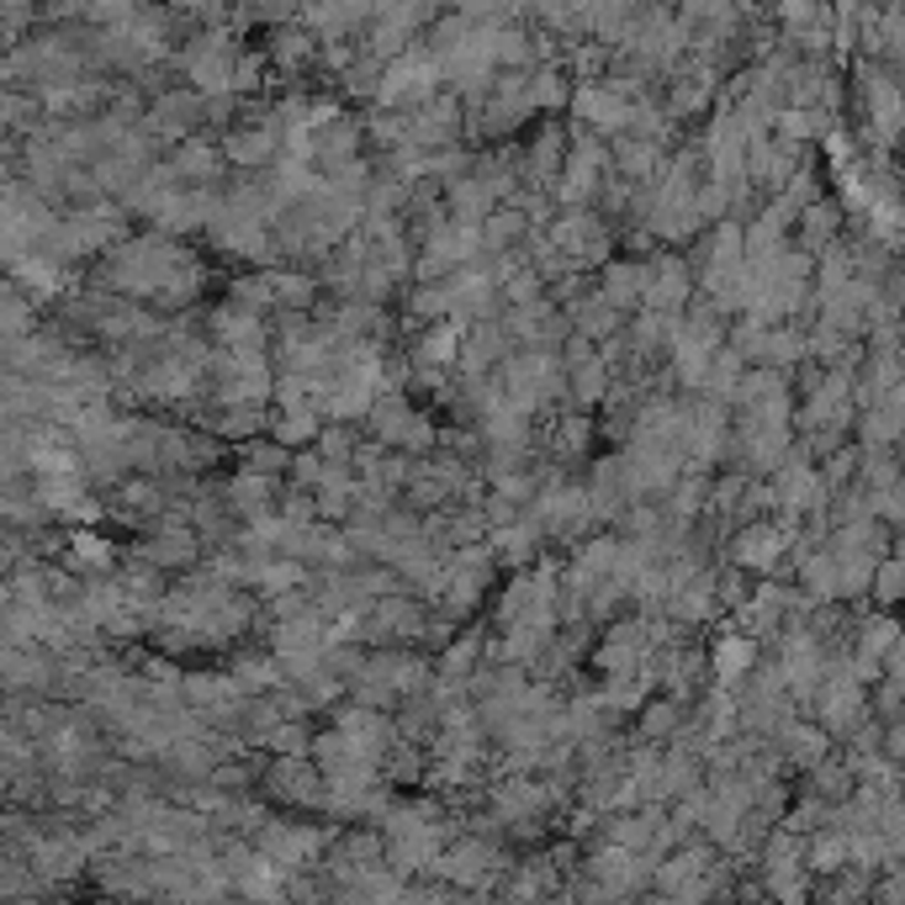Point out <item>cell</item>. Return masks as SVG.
<instances>
[{"label":"cell","mask_w":905,"mask_h":905,"mask_svg":"<svg viewBox=\"0 0 905 905\" xmlns=\"http://www.w3.org/2000/svg\"><path fill=\"white\" fill-rule=\"evenodd\" d=\"M266 742L276 746V757H302V752H308V731H302V725H292V720H281Z\"/></svg>","instance_id":"25"},{"label":"cell","mask_w":905,"mask_h":905,"mask_svg":"<svg viewBox=\"0 0 905 905\" xmlns=\"http://www.w3.org/2000/svg\"><path fill=\"white\" fill-rule=\"evenodd\" d=\"M334 831H319V826H287V821H270L260 826V848L281 863V869H313L319 852L328 848Z\"/></svg>","instance_id":"1"},{"label":"cell","mask_w":905,"mask_h":905,"mask_svg":"<svg viewBox=\"0 0 905 905\" xmlns=\"http://www.w3.org/2000/svg\"><path fill=\"white\" fill-rule=\"evenodd\" d=\"M519 239H530V223H525V213H487L482 217V244H487V255H504V249H514Z\"/></svg>","instance_id":"13"},{"label":"cell","mask_w":905,"mask_h":905,"mask_svg":"<svg viewBox=\"0 0 905 905\" xmlns=\"http://www.w3.org/2000/svg\"><path fill=\"white\" fill-rule=\"evenodd\" d=\"M266 276H270V297H276L281 313H302L313 302V292H319L308 276H292V270H266Z\"/></svg>","instance_id":"17"},{"label":"cell","mask_w":905,"mask_h":905,"mask_svg":"<svg viewBox=\"0 0 905 905\" xmlns=\"http://www.w3.org/2000/svg\"><path fill=\"white\" fill-rule=\"evenodd\" d=\"M398 445H402L408 455L429 451V445H434V424H429V419H419V413H408V424H402V434H398Z\"/></svg>","instance_id":"27"},{"label":"cell","mask_w":905,"mask_h":905,"mask_svg":"<svg viewBox=\"0 0 905 905\" xmlns=\"http://www.w3.org/2000/svg\"><path fill=\"white\" fill-rule=\"evenodd\" d=\"M667 731H678V704H651L636 725V736H646V742H662Z\"/></svg>","instance_id":"23"},{"label":"cell","mask_w":905,"mask_h":905,"mask_svg":"<svg viewBox=\"0 0 905 905\" xmlns=\"http://www.w3.org/2000/svg\"><path fill=\"white\" fill-rule=\"evenodd\" d=\"M588 434H593V424H588L583 413L561 419L557 434H551V455H557V461H578V455L588 451Z\"/></svg>","instance_id":"18"},{"label":"cell","mask_w":905,"mask_h":905,"mask_svg":"<svg viewBox=\"0 0 905 905\" xmlns=\"http://www.w3.org/2000/svg\"><path fill=\"white\" fill-rule=\"evenodd\" d=\"M181 175H213V154L207 149H186L181 154Z\"/></svg>","instance_id":"31"},{"label":"cell","mask_w":905,"mask_h":905,"mask_svg":"<svg viewBox=\"0 0 905 905\" xmlns=\"http://www.w3.org/2000/svg\"><path fill=\"white\" fill-rule=\"evenodd\" d=\"M572 328L588 334V340H610L614 328H620V308H614L610 297H583V302H572Z\"/></svg>","instance_id":"12"},{"label":"cell","mask_w":905,"mask_h":905,"mask_svg":"<svg viewBox=\"0 0 905 905\" xmlns=\"http://www.w3.org/2000/svg\"><path fill=\"white\" fill-rule=\"evenodd\" d=\"M239 164H266L270 160V133H244L234 138V149H228Z\"/></svg>","instance_id":"28"},{"label":"cell","mask_w":905,"mask_h":905,"mask_svg":"<svg viewBox=\"0 0 905 905\" xmlns=\"http://www.w3.org/2000/svg\"><path fill=\"white\" fill-rule=\"evenodd\" d=\"M143 561H154V567H191L196 561V535L186 525H160L143 540Z\"/></svg>","instance_id":"9"},{"label":"cell","mask_w":905,"mask_h":905,"mask_svg":"<svg viewBox=\"0 0 905 905\" xmlns=\"http://www.w3.org/2000/svg\"><path fill=\"white\" fill-rule=\"evenodd\" d=\"M244 466H255V472L270 477V472H281V466H292V461L281 451H270V445H249V451H244Z\"/></svg>","instance_id":"30"},{"label":"cell","mask_w":905,"mask_h":905,"mask_svg":"<svg viewBox=\"0 0 905 905\" xmlns=\"http://www.w3.org/2000/svg\"><path fill=\"white\" fill-rule=\"evenodd\" d=\"M477 651H482V640L477 636H466V640H455L451 651H445V662H440V678H451V683H461L472 667H477Z\"/></svg>","instance_id":"21"},{"label":"cell","mask_w":905,"mask_h":905,"mask_svg":"<svg viewBox=\"0 0 905 905\" xmlns=\"http://www.w3.org/2000/svg\"><path fill=\"white\" fill-rule=\"evenodd\" d=\"M319 408H281V419H276V440L281 445H319Z\"/></svg>","instance_id":"16"},{"label":"cell","mask_w":905,"mask_h":905,"mask_svg":"<svg viewBox=\"0 0 905 905\" xmlns=\"http://www.w3.org/2000/svg\"><path fill=\"white\" fill-rule=\"evenodd\" d=\"M69 551H75V561H85L90 572H107L111 561H117V551H111L101 535H90V530H75V535H69Z\"/></svg>","instance_id":"19"},{"label":"cell","mask_w":905,"mask_h":905,"mask_svg":"<svg viewBox=\"0 0 905 905\" xmlns=\"http://www.w3.org/2000/svg\"><path fill=\"white\" fill-rule=\"evenodd\" d=\"M546 234H551V244H557L572 266H588V260H604V255H610V234H604V223H599L593 213H583V207L561 213Z\"/></svg>","instance_id":"2"},{"label":"cell","mask_w":905,"mask_h":905,"mask_svg":"<svg viewBox=\"0 0 905 905\" xmlns=\"http://www.w3.org/2000/svg\"><path fill=\"white\" fill-rule=\"evenodd\" d=\"M546 170H557V138H540V149H535V175L546 181Z\"/></svg>","instance_id":"32"},{"label":"cell","mask_w":905,"mask_h":905,"mask_svg":"<svg viewBox=\"0 0 905 905\" xmlns=\"http://www.w3.org/2000/svg\"><path fill=\"white\" fill-rule=\"evenodd\" d=\"M842 852H848V848H842L837 837H826L821 848H816V869H837V863H842Z\"/></svg>","instance_id":"33"},{"label":"cell","mask_w":905,"mask_h":905,"mask_svg":"<svg viewBox=\"0 0 905 905\" xmlns=\"http://www.w3.org/2000/svg\"><path fill=\"white\" fill-rule=\"evenodd\" d=\"M810 493H816V477L810 472H784V482H778V498H784V508H799V504H810Z\"/></svg>","instance_id":"26"},{"label":"cell","mask_w":905,"mask_h":905,"mask_svg":"<svg viewBox=\"0 0 905 905\" xmlns=\"http://www.w3.org/2000/svg\"><path fill=\"white\" fill-rule=\"evenodd\" d=\"M693 292V276L678 255H662L651 260V287H646V302L640 308H662V313H683V302Z\"/></svg>","instance_id":"5"},{"label":"cell","mask_w":905,"mask_h":905,"mask_svg":"<svg viewBox=\"0 0 905 905\" xmlns=\"http://www.w3.org/2000/svg\"><path fill=\"white\" fill-rule=\"evenodd\" d=\"M340 725H345V736L355 742V752H360V757H371V763H381V757H387V746H392V736H398V720L376 715L371 704L345 710V715H340Z\"/></svg>","instance_id":"6"},{"label":"cell","mask_w":905,"mask_h":905,"mask_svg":"<svg viewBox=\"0 0 905 905\" xmlns=\"http://www.w3.org/2000/svg\"><path fill=\"white\" fill-rule=\"evenodd\" d=\"M207 328H213L217 349H266V319H260V308L223 302V308H213Z\"/></svg>","instance_id":"4"},{"label":"cell","mask_w":905,"mask_h":905,"mask_svg":"<svg viewBox=\"0 0 905 905\" xmlns=\"http://www.w3.org/2000/svg\"><path fill=\"white\" fill-rule=\"evenodd\" d=\"M270 498H276V482H270L266 472H255V466H244L239 477L228 482V508H239L244 519L270 514Z\"/></svg>","instance_id":"11"},{"label":"cell","mask_w":905,"mask_h":905,"mask_svg":"<svg viewBox=\"0 0 905 905\" xmlns=\"http://www.w3.org/2000/svg\"><path fill=\"white\" fill-rule=\"evenodd\" d=\"M323 472H328V461H323L319 451H308V455H292V466H287V477H292V487H302V493H313L323 482Z\"/></svg>","instance_id":"22"},{"label":"cell","mask_w":905,"mask_h":905,"mask_svg":"<svg viewBox=\"0 0 905 905\" xmlns=\"http://www.w3.org/2000/svg\"><path fill=\"white\" fill-rule=\"evenodd\" d=\"M752 667V640L746 636H731V640H720L715 646V672H720V683H731L736 672H746Z\"/></svg>","instance_id":"20"},{"label":"cell","mask_w":905,"mask_h":905,"mask_svg":"<svg viewBox=\"0 0 905 905\" xmlns=\"http://www.w3.org/2000/svg\"><path fill=\"white\" fill-rule=\"evenodd\" d=\"M434 869H440L445 879H455V884H482V874H487V869H498V858H493V848H487V842H477V837H472V842H461V848L440 852V858H434Z\"/></svg>","instance_id":"8"},{"label":"cell","mask_w":905,"mask_h":905,"mask_svg":"<svg viewBox=\"0 0 905 905\" xmlns=\"http://www.w3.org/2000/svg\"><path fill=\"white\" fill-rule=\"evenodd\" d=\"M657 810H625L620 821L610 826V842H620V848H631V852H646L651 848V837H657Z\"/></svg>","instance_id":"14"},{"label":"cell","mask_w":905,"mask_h":905,"mask_svg":"<svg viewBox=\"0 0 905 905\" xmlns=\"http://www.w3.org/2000/svg\"><path fill=\"white\" fill-rule=\"evenodd\" d=\"M646 287H651V266H640V260H610L599 292L610 297L620 313H636L640 302H646Z\"/></svg>","instance_id":"7"},{"label":"cell","mask_w":905,"mask_h":905,"mask_svg":"<svg viewBox=\"0 0 905 905\" xmlns=\"http://www.w3.org/2000/svg\"><path fill=\"white\" fill-rule=\"evenodd\" d=\"M6 334H11V340L32 334V319H28V302H22V292L6 297Z\"/></svg>","instance_id":"29"},{"label":"cell","mask_w":905,"mask_h":905,"mask_svg":"<svg viewBox=\"0 0 905 905\" xmlns=\"http://www.w3.org/2000/svg\"><path fill=\"white\" fill-rule=\"evenodd\" d=\"M567 387H572V398L578 402L610 398V360L593 355V360H583V366H572V371H567Z\"/></svg>","instance_id":"15"},{"label":"cell","mask_w":905,"mask_h":905,"mask_svg":"<svg viewBox=\"0 0 905 905\" xmlns=\"http://www.w3.org/2000/svg\"><path fill=\"white\" fill-rule=\"evenodd\" d=\"M355 451H360V445H355V434H349V429H323V434H319V455H323V461H345V466H349V461H355Z\"/></svg>","instance_id":"24"},{"label":"cell","mask_w":905,"mask_h":905,"mask_svg":"<svg viewBox=\"0 0 905 905\" xmlns=\"http://www.w3.org/2000/svg\"><path fill=\"white\" fill-rule=\"evenodd\" d=\"M784 540H789V530H778V525H746L731 546V557H736V567H773Z\"/></svg>","instance_id":"10"},{"label":"cell","mask_w":905,"mask_h":905,"mask_svg":"<svg viewBox=\"0 0 905 905\" xmlns=\"http://www.w3.org/2000/svg\"><path fill=\"white\" fill-rule=\"evenodd\" d=\"M651 651H657L651 625L646 620H625V625H614L610 636H604V646L593 651V662L604 667V672H640Z\"/></svg>","instance_id":"3"}]
</instances>
